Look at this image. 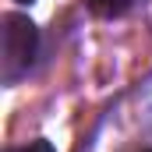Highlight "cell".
Returning <instances> with one entry per match:
<instances>
[{
	"mask_svg": "<svg viewBox=\"0 0 152 152\" xmlns=\"http://www.w3.org/2000/svg\"><path fill=\"white\" fill-rule=\"evenodd\" d=\"M39 53V28L32 18L11 11L4 14V32H0V81L4 85H18L21 78H28L32 64Z\"/></svg>",
	"mask_w": 152,
	"mask_h": 152,
	"instance_id": "6da1fadb",
	"label": "cell"
},
{
	"mask_svg": "<svg viewBox=\"0 0 152 152\" xmlns=\"http://www.w3.org/2000/svg\"><path fill=\"white\" fill-rule=\"evenodd\" d=\"M7 152H57L46 138H39V142H28V145H18V149H7Z\"/></svg>",
	"mask_w": 152,
	"mask_h": 152,
	"instance_id": "3957f363",
	"label": "cell"
},
{
	"mask_svg": "<svg viewBox=\"0 0 152 152\" xmlns=\"http://www.w3.org/2000/svg\"><path fill=\"white\" fill-rule=\"evenodd\" d=\"M14 4H32V0H14Z\"/></svg>",
	"mask_w": 152,
	"mask_h": 152,
	"instance_id": "277c9868",
	"label": "cell"
},
{
	"mask_svg": "<svg viewBox=\"0 0 152 152\" xmlns=\"http://www.w3.org/2000/svg\"><path fill=\"white\" fill-rule=\"evenodd\" d=\"M138 0H88V11L96 18H124Z\"/></svg>",
	"mask_w": 152,
	"mask_h": 152,
	"instance_id": "7a4b0ae2",
	"label": "cell"
}]
</instances>
